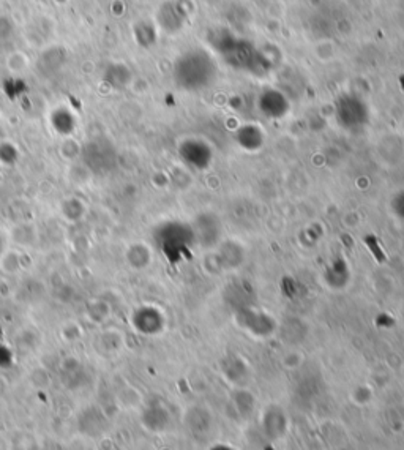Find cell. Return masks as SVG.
I'll return each mask as SVG.
<instances>
[{
  "instance_id": "8",
  "label": "cell",
  "mask_w": 404,
  "mask_h": 450,
  "mask_svg": "<svg viewBox=\"0 0 404 450\" xmlns=\"http://www.w3.org/2000/svg\"><path fill=\"white\" fill-rule=\"evenodd\" d=\"M104 79L112 89H123L125 86L130 84L131 73L128 66L123 64H114L104 73Z\"/></svg>"
},
{
  "instance_id": "9",
  "label": "cell",
  "mask_w": 404,
  "mask_h": 450,
  "mask_svg": "<svg viewBox=\"0 0 404 450\" xmlns=\"http://www.w3.org/2000/svg\"><path fill=\"white\" fill-rule=\"evenodd\" d=\"M86 204L79 198H66L62 201L61 204V212L62 216H65L66 220L70 221H79L81 219H84L86 215Z\"/></svg>"
},
{
  "instance_id": "11",
  "label": "cell",
  "mask_w": 404,
  "mask_h": 450,
  "mask_svg": "<svg viewBox=\"0 0 404 450\" xmlns=\"http://www.w3.org/2000/svg\"><path fill=\"white\" fill-rule=\"evenodd\" d=\"M0 139H2V124H0Z\"/></svg>"
},
{
  "instance_id": "2",
  "label": "cell",
  "mask_w": 404,
  "mask_h": 450,
  "mask_svg": "<svg viewBox=\"0 0 404 450\" xmlns=\"http://www.w3.org/2000/svg\"><path fill=\"white\" fill-rule=\"evenodd\" d=\"M213 44L224 60L238 70H246L251 73H261L266 70L264 57L261 56V52L250 41L237 39L233 35H223Z\"/></svg>"
},
{
  "instance_id": "7",
  "label": "cell",
  "mask_w": 404,
  "mask_h": 450,
  "mask_svg": "<svg viewBox=\"0 0 404 450\" xmlns=\"http://www.w3.org/2000/svg\"><path fill=\"white\" fill-rule=\"evenodd\" d=\"M51 124L52 126H54V130L59 134H64V136H70V134L74 131V129L78 126L76 119L73 117L71 111L65 108H59L52 112Z\"/></svg>"
},
{
  "instance_id": "4",
  "label": "cell",
  "mask_w": 404,
  "mask_h": 450,
  "mask_svg": "<svg viewBox=\"0 0 404 450\" xmlns=\"http://www.w3.org/2000/svg\"><path fill=\"white\" fill-rule=\"evenodd\" d=\"M336 114H338V120L343 126L346 129H355V126H362L366 120V109L360 100L354 99V96H344L338 101L336 106Z\"/></svg>"
},
{
  "instance_id": "6",
  "label": "cell",
  "mask_w": 404,
  "mask_h": 450,
  "mask_svg": "<svg viewBox=\"0 0 404 450\" xmlns=\"http://www.w3.org/2000/svg\"><path fill=\"white\" fill-rule=\"evenodd\" d=\"M133 326L139 332L146 335H152L161 329L160 313L153 309H141L133 316Z\"/></svg>"
},
{
  "instance_id": "1",
  "label": "cell",
  "mask_w": 404,
  "mask_h": 450,
  "mask_svg": "<svg viewBox=\"0 0 404 450\" xmlns=\"http://www.w3.org/2000/svg\"><path fill=\"white\" fill-rule=\"evenodd\" d=\"M215 64L212 57L202 49L185 52L176 62L174 79L183 90H201L207 87L215 78Z\"/></svg>"
},
{
  "instance_id": "10",
  "label": "cell",
  "mask_w": 404,
  "mask_h": 450,
  "mask_svg": "<svg viewBox=\"0 0 404 450\" xmlns=\"http://www.w3.org/2000/svg\"><path fill=\"white\" fill-rule=\"evenodd\" d=\"M13 362L11 351L0 343V366H9Z\"/></svg>"
},
{
  "instance_id": "5",
  "label": "cell",
  "mask_w": 404,
  "mask_h": 450,
  "mask_svg": "<svg viewBox=\"0 0 404 450\" xmlns=\"http://www.w3.org/2000/svg\"><path fill=\"white\" fill-rule=\"evenodd\" d=\"M156 16H158V22L161 27L166 29V32H177L185 21L182 9L174 2L163 4Z\"/></svg>"
},
{
  "instance_id": "3",
  "label": "cell",
  "mask_w": 404,
  "mask_h": 450,
  "mask_svg": "<svg viewBox=\"0 0 404 450\" xmlns=\"http://www.w3.org/2000/svg\"><path fill=\"white\" fill-rule=\"evenodd\" d=\"M81 160L91 174L108 176L117 163L116 146L104 136H96L81 147Z\"/></svg>"
}]
</instances>
